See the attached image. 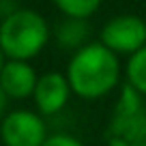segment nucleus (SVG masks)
Returning <instances> with one entry per match:
<instances>
[{
	"label": "nucleus",
	"instance_id": "nucleus-8",
	"mask_svg": "<svg viewBox=\"0 0 146 146\" xmlns=\"http://www.w3.org/2000/svg\"><path fill=\"white\" fill-rule=\"evenodd\" d=\"M88 22L86 19H75V17H64L56 28V41L60 47L67 50H80L86 45L88 39Z\"/></svg>",
	"mask_w": 146,
	"mask_h": 146
},
{
	"label": "nucleus",
	"instance_id": "nucleus-3",
	"mask_svg": "<svg viewBox=\"0 0 146 146\" xmlns=\"http://www.w3.org/2000/svg\"><path fill=\"white\" fill-rule=\"evenodd\" d=\"M103 137L105 146H146V101L129 84L120 88Z\"/></svg>",
	"mask_w": 146,
	"mask_h": 146
},
{
	"label": "nucleus",
	"instance_id": "nucleus-1",
	"mask_svg": "<svg viewBox=\"0 0 146 146\" xmlns=\"http://www.w3.org/2000/svg\"><path fill=\"white\" fill-rule=\"evenodd\" d=\"M71 92L80 99L95 101L114 92L120 84V60L101 41H88L69 58L67 71Z\"/></svg>",
	"mask_w": 146,
	"mask_h": 146
},
{
	"label": "nucleus",
	"instance_id": "nucleus-11",
	"mask_svg": "<svg viewBox=\"0 0 146 146\" xmlns=\"http://www.w3.org/2000/svg\"><path fill=\"white\" fill-rule=\"evenodd\" d=\"M43 146H86V144L71 133H54V135H47Z\"/></svg>",
	"mask_w": 146,
	"mask_h": 146
},
{
	"label": "nucleus",
	"instance_id": "nucleus-2",
	"mask_svg": "<svg viewBox=\"0 0 146 146\" xmlns=\"http://www.w3.org/2000/svg\"><path fill=\"white\" fill-rule=\"evenodd\" d=\"M50 36V24L32 9H15L0 22V47L7 60L30 62L45 50Z\"/></svg>",
	"mask_w": 146,
	"mask_h": 146
},
{
	"label": "nucleus",
	"instance_id": "nucleus-9",
	"mask_svg": "<svg viewBox=\"0 0 146 146\" xmlns=\"http://www.w3.org/2000/svg\"><path fill=\"white\" fill-rule=\"evenodd\" d=\"M125 78L127 84L146 99V45L131 54L125 64Z\"/></svg>",
	"mask_w": 146,
	"mask_h": 146
},
{
	"label": "nucleus",
	"instance_id": "nucleus-7",
	"mask_svg": "<svg viewBox=\"0 0 146 146\" xmlns=\"http://www.w3.org/2000/svg\"><path fill=\"white\" fill-rule=\"evenodd\" d=\"M36 80L39 75L28 60H7L0 71V88L5 90L9 99L15 101L32 97Z\"/></svg>",
	"mask_w": 146,
	"mask_h": 146
},
{
	"label": "nucleus",
	"instance_id": "nucleus-6",
	"mask_svg": "<svg viewBox=\"0 0 146 146\" xmlns=\"http://www.w3.org/2000/svg\"><path fill=\"white\" fill-rule=\"evenodd\" d=\"M71 95L73 92H71L67 75L60 71H47L43 75H39L32 99H35L36 112L41 116H54L64 110Z\"/></svg>",
	"mask_w": 146,
	"mask_h": 146
},
{
	"label": "nucleus",
	"instance_id": "nucleus-10",
	"mask_svg": "<svg viewBox=\"0 0 146 146\" xmlns=\"http://www.w3.org/2000/svg\"><path fill=\"white\" fill-rule=\"evenodd\" d=\"M56 9L64 17H75V19H88L99 11L103 0H52Z\"/></svg>",
	"mask_w": 146,
	"mask_h": 146
},
{
	"label": "nucleus",
	"instance_id": "nucleus-13",
	"mask_svg": "<svg viewBox=\"0 0 146 146\" xmlns=\"http://www.w3.org/2000/svg\"><path fill=\"white\" fill-rule=\"evenodd\" d=\"M5 62H7V56H5V52H2V47H0V71H2Z\"/></svg>",
	"mask_w": 146,
	"mask_h": 146
},
{
	"label": "nucleus",
	"instance_id": "nucleus-5",
	"mask_svg": "<svg viewBox=\"0 0 146 146\" xmlns=\"http://www.w3.org/2000/svg\"><path fill=\"white\" fill-rule=\"evenodd\" d=\"M0 140L5 146H43L47 140L45 120L32 110H13L0 120Z\"/></svg>",
	"mask_w": 146,
	"mask_h": 146
},
{
	"label": "nucleus",
	"instance_id": "nucleus-12",
	"mask_svg": "<svg viewBox=\"0 0 146 146\" xmlns=\"http://www.w3.org/2000/svg\"><path fill=\"white\" fill-rule=\"evenodd\" d=\"M9 101H11V99L5 95V90L0 88V120L7 116V108H9Z\"/></svg>",
	"mask_w": 146,
	"mask_h": 146
},
{
	"label": "nucleus",
	"instance_id": "nucleus-4",
	"mask_svg": "<svg viewBox=\"0 0 146 146\" xmlns=\"http://www.w3.org/2000/svg\"><path fill=\"white\" fill-rule=\"evenodd\" d=\"M99 41L116 56H131L146 45V19L133 13L116 15L103 24Z\"/></svg>",
	"mask_w": 146,
	"mask_h": 146
}]
</instances>
